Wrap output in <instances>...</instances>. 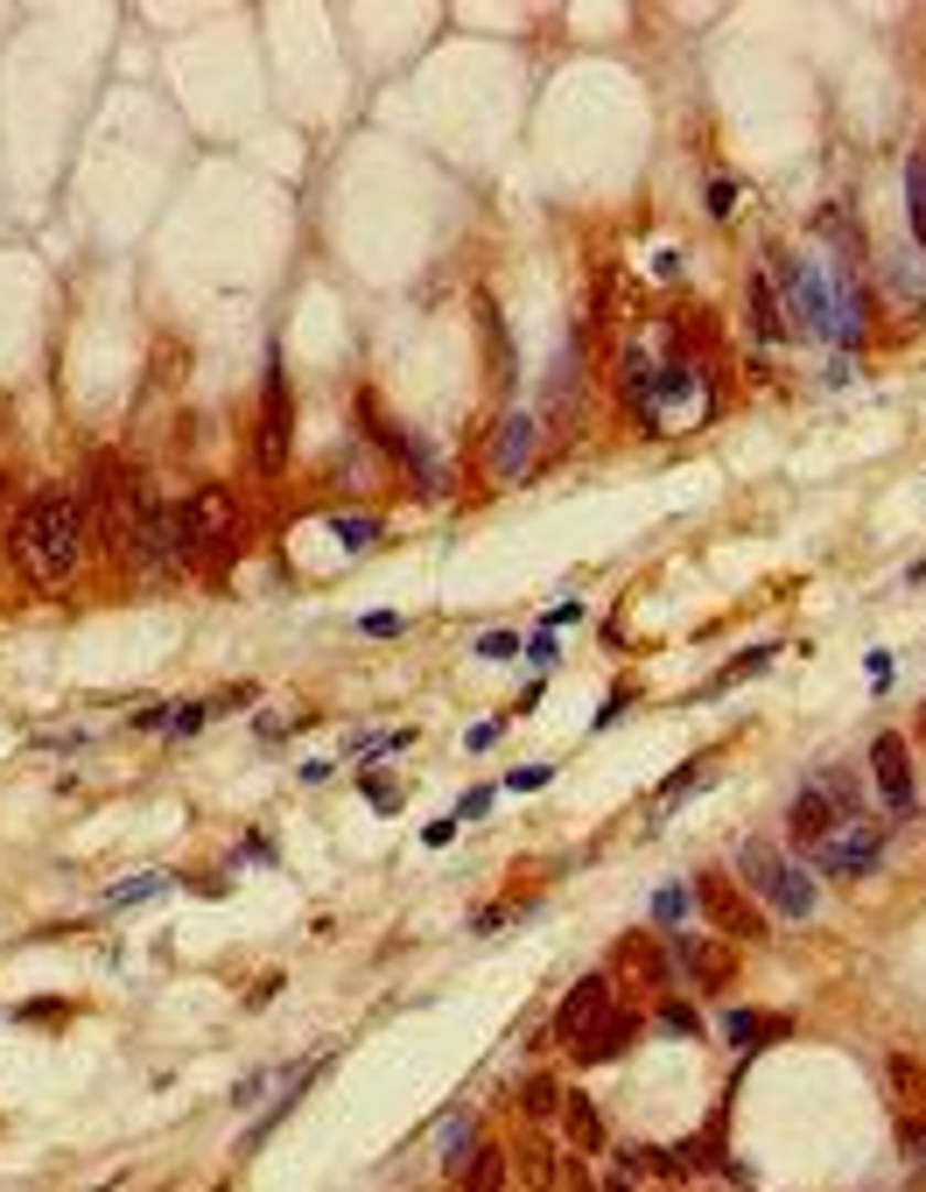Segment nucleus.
Returning a JSON list of instances; mask_svg holds the SVG:
<instances>
[{
    "label": "nucleus",
    "instance_id": "c9c22d12",
    "mask_svg": "<svg viewBox=\"0 0 926 1192\" xmlns=\"http://www.w3.org/2000/svg\"><path fill=\"white\" fill-rule=\"evenodd\" d=\"M562 1192H596V1179L583 1171V1158H569V1164H562Z\"/></svg>",
    "mask_w": 926,
    "mask_h": 1192
},
{
    "label": "nucleus",
    "instance_id": "2eb2a0df",
    "mask_svg": "<svg viewBox=\"0 0 926 1192\" xmlns=\"http://www.w3.org/2000/svg\"><path fill=\"white\" fill-rule=\"evenodd\" d=\"M786 1031V1017H772V1010H730L723 1017V1038L737 1052H751V1045H765V1038H779Z\"/></svg>",
    "mask_w": 926,
    "mask_h": 1192
},
{
    "label": "nucleus",
    "instance_id": "7c9ffc66",
    "mask_svg": "<svg viewBox=\"0 0 926 1192\" xmlns=\"http://www.w3.org/2000/svg\"><path fill=\"white\" fill-rule=\"evenodd\" d=\"M519 652V631H485V639H477V660H513Z\"/></svg>",
    "mask_w": 926,
    "mask_h": 1192
},
{
    "label": "nucleus",
    "instance_id": "f704fd0d",
    "mask_svg": "<svg viewBox=\"0 0 926 1192\" xmlns=\"http://www.w3.org/2000/svg\"><path fill=\"white\" fill-rule=\"evenodd\" d=\"M548 779H554L548 765H519V772H513L506 785H513V793H540V785H548Z\"/></svg>",
    "mask_w": 926,
    "mask_h": 1192
},
{
    "label": "nucleus",
    "instance_id": "c03bdc74",
    "mask_svg": "<svg viewBox=\"0 0 926 1192\" xmlns=\"http://www.w3.org/2000/svg\"><path fill=\"white\" fill-rule=\"evenodd\" d=\"M919 1150H926V1137H919ZM919 1185H926V1158H919Z\"/></svg>",
    "mask_w": 926,
    "mask_h": 1192
},
{
    "label": "nucleus",
    "instance_id": "a878e982",
    "mask_svg": "<svg viewBox=\"0 0 926 1192\" xmlns=\"http://www.w3.org/2000/svg\"><path fill=\"white\" fill-rule=\"evenodd\" d=\"M204 723H211V702H176V708H169V729H162V737H169V744H190Z\"/></svg>",
    "mask_w": 926,
    "mask_h": 1192
},
{
    "label": "nucleus",
    "instance_id": "4c0bfd02",
    "mask_svg": "<svg viewBox=\"0 0 926 1192\" xmlns=\"http://www.w3.org/2000/svg\"><path fill=\"white\" fill-rule=\"evenodd\" d=\"M562 625H583V604H554L548 618H540V631H562Z\"/></svg>",
    "mask_w": 926,
    "mask_h": 1192
},
{
    "label": "nucleus",
    "instance_id": "f03ea898",
    "mask_svg": "<svg viewBox=\"0 0 926 1192\" xmlns=\"http://www.w3.org/2000/svg\"><path fill=\"white\" fill-rule=\"evenodd\" d=\"M85 506H91V533L106 541V554L112 562H127V548H133V527H141V512H148V491H141V477H133L112 449H99L91 456V485H85Z\"/></svg>",
    "mask_w": 926,
    "mask_h": 1192
},
{
    "label": "nucleus",
    "instance_id": "2f4dec72",
    "mask_svg": "<svg viewBox=\"0 0 926 1192\" xmlns=\"http://www.w3.org/2000/svg\"><path fill=\"white\" fill-rule=\"evenodd\" d=\"M492 800H498L492 785H471V793L456 800V821H485V814H492Z\"/></svg>",
    "mask_w": 926,
    "mask_h": 1192
},
{
    "label": "nucleus",
    "instance_id": "39448f33",
    "mask_svg": "<svg viewBox=\"0 0 926 1192\" xmlns=\"http://www.w3.org/2000/svg\"><path fill=\"white\" fill-rule=\"evenodd\" d=\"M779 288H786V330L828 344V274L815 253H779Z\"/></svg>",
    "mask_w": 926,
    "mask_h": 1192
},
{
    "label": "nucleus",
    "instance_id": "37998d69",
    "mask_svg": "<svg viewBox=\"0 0 926 1192\" xmlns=\"http://www.w3.org/2000/svg\"><path fill=\"white\" fill-rule=\"evenodd\" d=\"M913 583H926V554H919V562H913Z\"/></svg>",
    "mask_w": 926,
    "mask_h": 1192
},
{
    "label": "nucleus",
    "instance_id": "7ed1b4c3",
    "mask_svg": "<svg viewBox=\"0 0 926 1192\" xmlns=\"http://www.w3.org/2000/svg\"><path fill=\"white\" fill-rule=\"evenodd\" d=\"M737 877H744L779 919H815V877L800 870V856H779L772 842L751 835L744 849H737Z\"/></svg>",
    "mask_w": 926,
    "mask_h": 1192
},
{
    "label": "nucleus",
    "instance_id": "cd10ccee",
    "mask_svg": "<svg viewBox=\"0 0 926 1192\" xmlns=\"http://www.w3.org/2000/svg\"><path fill=\"white\" fill-rule=\"evenodd\" d=\"M660 1031H667V1038H702V1017H694L688 1004H667V1010H660Z\"/></svg>",
    "mask_w": 926,
    "mask_h": 1192
},
{
    "label": "nucleus",
    "instance_id": "20e7f679",
    "mask_svg": "<svg viewBox=\"0 0 926 1192\" xmlns=\"http://www.w3.org/2000/svg\"><path fill=\"white\" fill-rule=\"evenodd\" d=\"M183 533H190V568H197V562H225V554L239 548V506H232V491L204 485L183 506Z\"/></svg>",
    "mask_w": 926,
    "mask_h": 1192
},
{
    "label": "nucleus",
    "instance_id": "72a5a7b5",
    "mask_svg": "<svg viewBox=\"0 0 926 1192\" xmlns=\"http://www.w3.org/2000/svg\"><path fill=\"white\" fill-rule=\"evenodd\" d=\"M254 702H260V687H254V681H239V687H225V695L211 702V716H225V708H254Z\"/></svg>",
    "mask_w": 926,
    "mask_h": 1192
},
{
    "label": "nucleus",
    "instance_id": "6ab92c4d",
    "mask_svg": "<svg viewBox=\"0 0 926 1192\" xmlns=\"http://www.w3.org/2000/svg\"><path fill=\"white\" fill-rule=\"evenodd\" d=\"M688 912H694V884H660V891H653V919H660V926L674 933V926H688Z\"/></svg>",
    "mask_w": 926,
    "mask_h": 1192
},
{
    "label": "nucleus",
    "instance_id": "49530a36",
    "mask_svg": "<svg viewBox=\"0 0 926 1192\" xmlns=\"http://www.w3.org/2000/svg\"><path fill=\"white\" fill-rule=\"evenodd\" d=\"M919 737H926V708H919Z\"/></svg>",
    "mask_w": 926,
    "mask_h": 1192
},
{
    "label": "nucleus",
    "instance_id": "473e14b6",
    "mask_svg": "<svg viewBox=\"0 0 926 1192\" xmlns=\"http://www.w3.org/2000/svg\"><path fill=\"white\" fill-rule=\"evenodd\" d=\"M709 210H717V218L737 210V176H709Z\"/></svg>",
    "mask_w": 926,
    "mask_h": 1192
},
{
    "label": "nucleus",
    "instance_id": "9d476101",
    "mask_svg": "<svg viewBox=\"0 0 926 1192\" xmlns=\"http://www.w3.org/2000/svg\"><path fill=\"white\" fill-rule=\"evenodd\" d=\"M534 435H540V421H534V408H506V421H498V435H492V477H519L534 464Z\"/></svg>",
    "mask_w": 926,
    "mask_h": 1192
},
{
    "label": "nucleus",
    "instance_id": "f3484780",
    "mask_svg": "<svg viewBox=\"0 0 926 1192\" xmlns=\"http://www.w3.org/2000/svg\"><path fill=\"white\" fill-rule=\"evenodd\" d=\"M456 1179H463V1192H506V1150H492V1144L471 1150V1164Z\"/></svg>",
    "mask_w": 926,
    "mask_h": 1192
},
{
    "label": "nucleus",
    "instance_id": "0eeeda50",
    "mask_svg": "<svg viewBox=\"0 0 926 1192\" xmlns=\"http://www.w3.org/2000/svg\"><path fill=\"white\" fill-rule=\"evenodd\" d=\"M604 1017H611V983H604V975H583V983L562 996V1010H554V1038L575 1052L596 1025H604Z\"/></svg>",
    "mask_w": 926,
    "mask_h": 1192
},
{
    "label": "nucleus",
    "instance_id": "bb28decb",
    "mask_svg": "<svg viewBox=\"0 0 926 1192\" xmlns=\"http://www.w3.org/2000/svg\"><path fill=\"white\" fill-rule=\"evenodd\" d=\"M274 1081H281V1073H246V1081L232 1087V1108H260L267 1094H274Z\"/></svg>",
    "mask_w": 926,
    "mask_h": 1192
},
{
    "label": "nucleus",
    "instance_id": "ea45409f",
    "mask_svg": "<svg viewBox=\"0 0 926 1192\" xmlns=\"http://www.w3.org/2000/svg\"><path fill=\"white\" fill-rule=\"evenodd\" d=\"M527 660H534V667H548V660H554V631H540V625H534V639H527Z\"/></svg>",
    "mask_w": 926,
    "mask_h": 1192
},
{
    "label": "nucleus",
    "instance_id": "393cba45",
    "mask_svg": "<svg viewBox=\"0 0 926 1192\" xmlns=\"http://www.w3.org/2000/svg\"><path fill=\"white\" fill-rule=\"evenodd\" d=\"M519 1108H527V1115H554V1108H562V1087H554L548 1073H527V1081H519Z\"/></svg>",
    "mask_w": 926,
    "mask_h": 1192
},
{
    "label": "nucleus",
    "instance_id": "79ce46f5",
    "mask_svg": "<svg viewBox=\"0 0 926 1192\" xmlns=\"http://www.w3.org/2000/svg\"><path fill=\"white\" fill-rule=\"evenodd\" d=\"M169 708H176V702H154V708H141V716H133V729H169Z\"/></svg>",
    "mask_w": 926,
    "mask_h": 1192
},
{
    "label": "nucleus",
    "instance_id": "58836bf2",
    "mask_svg": "<svg viewBox=\"0 0 926 1192\" xmlns=\"http://www.w3.org/2000/svg\"><path fill=\"white\" fill-rule=\"evenodd\" d=\"M421 842H429V849H450V842H456V814H450V821H429Z\"/></svg>",
    "mask_w": 926,
    "mask_h": 1192
},
{
    "label": "nucleus",
    "instance_id": "f257e3e1",
    "mask_svg": "<svg viewBox=\"0 0 926 1192\" xmlns=\"http://www.w3.org/2000/svg\"><path fill=\"white\" fill-rule=\"evenodd\" d=\"M85 548H91V506L71 485H43L22 506V519H14V562L43 589H64L85 568Z\"/></svg>",
    "mask_w": 926,
    "mask_h": 1192
},
{
    "label": "nucleus",
    "instance_id": "9b49d317",
    "mask_svg": "<svg viewBox=\"0 0 926 1192\" xmlns=\"http://www.w3.org/2000/svg\"><path fill=\"white\" fill-rule=\"evenodd\" d=\"M694 898L709 906V919L730 933V940H765V912H751L737 891H730V877H702L694 884Z\"/></svg>",
    "mask_w": 926,
    "mask_h": 1192
},
{
    "label": "nucleus",
    "instance_id": "ddd939ff",
    "mask_svg": "<svg viewBox=\"0 0 926 1192\" xmlns=\"http://www.w3.org/2000/svg\"><path fill=\"white\" fill-rule=\"evenodd\" d=\"M632 1038H639V1017H632V1010H611L604 1025H596L583 1045H575V1060H583V1066H604V1060H617V1052L632 1045Z\"/></svg>",
    "mask_w": 926,
    "mask_h": 1192
},
{
    "label": "nucleus",
    "instance_id": "1a4fd4ad",
    "mask_svg": "<svg viewBox=\"0 0 926 1192\" xmlns=\"http://www.w3.org/2000/svg\"><path fill=\"white\" fill-rule=\"evenodd\" d=\"M871 779L892 814H913V751H905V737H877L871 744Z\"/></svg>",
    "mask_w": 926,
    "mask_h": 1192
},
{
    "label": "nucleus",
    "instance_id": "4468645a",
    "mask_svg": "<svg viewBox=\"0 0 926 1192\" xmlns=\"http://www.w3.org/2000/svg\"><path fill=\"white\" fill-rule=\"evenodd\" d=\"M562 1129H569V1144H575V1158H596V1150H604V1123H596V1102H590L583 1087L562 1094Z\"/></svg>",
    "mask_w": 926,
    "mask_h": 1192
},
{
    "label": "nucleus",
    "instance_id": "a211bd4d",
    "mask_svg": "<svg viewBox=\"0 0 926 1192\" xmlns=\"http://www.w3.org/2000/svg\"><path fill=\"white\" fill-rule=\"evenodd\" d=\"M471 1129H477V1123H471V1108L442 1123V1171H450V1179H456L463 1164H471V1150H477V1144H471Z\"/></svg>",
    "mask_w": 926,
    "mask_h": 1192
},
{
    "label": "nucleus",
    "instance_id": "c85d7f7f",
    "mask_svg": "<svg viewBox=\"0 0 926 1192\" xmlns=\"http://www.w3.org/2000/svg\"><path fill=\"white\" fill-rule=\"evenodd\" d=\"M352 631H365V639H400L408 625H400V610H365V618H358Z\"/></svg>",
    "mask_w": 926,
    "mask_h": 1192
},
{
    "label": "nucleus",
    "instance_id": "6e6552de",
    "mask_svg": "<svg viewBox=\"0 0 926 1192\" xmlns=\"http://www.w3.org/2000/svg\"><path fill=\"white\" fill-rule=\"evenodd\" d=\"M260 470L281 477L288 470V379H281V358L267 365V408H260Z\"/></svg>",
    "mask_w": 926,
    "mask_h": 1192
},
{
    "label": "nucleus",
    "instance_id": "412c9836",
    "mask_svg": "<svg viewBox=\"0 0 926 1192\" xmlns=\"http://www.w3.org/2000/svg\"><path fill=\"white\" fill-rule=\"evenodd\" d=\"M519 1171H527V1192H554V1179H562V1171H554V1150L540 1137L519 1144Z\"/></svg>",
    "mask_w": 926,
    "mask_h": 1192
},
{
    "label": "nucleus",
    "instance_id": "c756f323",
    "mask_svg": "<svg viewBox=\"0 0 926 1192\" xmlns=\"http://www.w3.org/2000/svg\"><path fill=\"white\" fill-rule=\"evenodd\" d=\"M596 1192H639V1158H617L611 1171H604V1185Z\"/></svg>",
    "mask_w": 926,
    "mask_h": 1192
},
{
    "label": "nucleus",
    "instance_id": "e433bc0d",
    "mask_svg": "<svg viewBox=\"0 0 926 1192\" xmlns=\"http://www.w3.org/2000/svg\"><path fill=\"white\" fill-rule=\"evenodd\" d=\"M498 744V716L492 723H471V737H463V751H492Z\"/></svg>",
    "mask_w": 926,
    "mask_h": 1192
},
{
    "label": "nucleus",
    "instance_id": "dca6fc26",
    "mask_svg": "<svg viewBox=\"0 0 926 1192\" xmlns=\"http://www.w3.org/2000/svg\"><path fill=\"white\" fill-rule=\"evenodd\" d=\"M751 323H758V344H786V337H794V330L779 323V288H772L765 274L751 281Z\"/></svg>",
    "mask_w": 926,
    "mask_h": 1192
},
{
    "label": "nucleus",
    "instance_id": "5701e85b",
    "mask_svg": "<svg viewBox=\"0 0 926 1192\" xmlns=\"http://www.w3.org/2000/svg\"><path fill=\"white\" fill-rule=\"evenodd\" d=\"M674 961H681V968H694V983H709V989H717L723 975H730V968H723V954H717V947H702V940H681V947H674Z\"/></svg>",
    "mask_w": 926,
    "mask_h": 1192
},
{
    "label": "nucleus",
    "instance_id": "f8f14e48",
    "mask_svg": "<svg viewBox=\"0 0 926 1192\" xmlns=\"http://www.w3.org/2000/svg\"><path fill=\"white\" fill-rule=\"evenodd\" d=\"M836 821H842V814H836V800L815 793V785H807V793H800L794 806H786V835H794V849H815V842H821L828 828H836Z\"/></svg>",
    "mask_w": 926,
    "mask_h": 1192
},
{
    "label": "nucleus",
    "instance_id": "b1692460",
    "mask_svg": "<svg viewBox=\"0 0 926 1192\" xmlns=\"http://www.w3.org/2000/svg\"><path fill=\"white\" fill-rule=\"evenodd\" d=\"M331 533H337V548H352V554H358V548H373V541H379V519H373V512H337V519H331Z\"/></svg>",
    "mask_w": 926,
    "mask_h": 1192
},
{
    "label": "nucleus",
    "instance_id": "aec40b11",
    "mask_svg": "<svg viewBox=\"0 0 926 1192\" xmlns=\"http://www.w3.org/2000/svg\"><path fill=\"white\" fill-rule=\"evenodd\" d=\"M154 891H169V877H162V870H141V877H120V884H112V891H106V912H127V906H148V898H154Z\"/></svg>",
    "mask_w": 926,
    "mask_h": 1192
},
{
    "label": "nucleus",
    "instance_id": "4be33fe9",
    "mask_svg": "<svg viewBox=\"0 0 926 1192\" xmlns=\"http://www.w3.org/2000/svg\"><path fill=\"white\" fill-rule=\"evenodd\" d=\"M905 218H913V239H919V253H926V155L905 162Z\"/></svg>",
    "mask_w": 926,
    "mask_h": 1192
},
{
    "label": "nucleus",
    "instance_id": "423d86ee",
    "mask_svg": "<svg viewBox=\"0 0 926 1192\" xmlns=\"http://www.w3.org/2000/svg\"><path fill=\"white\" fill-rule=\"evenodd\" d=\"M807 863H815L821 877H871L877 870V828H863V821H836L815 849H807Z\"/></svg>",
    "mask_w": 926,
    "mask_h": 1192
},
{
    "label": "nucleus",
    "instance_id": "a18cd8bd",
    "mask_svg": "<svg viewBox=\"0 0 926 1192\" xmlns=\"http://www.w3.org/2000/svg\"><path fill=\"white\" fill-rule=\"evenodd\" d=\"M0 506H8V477H0Z\"/></svg>",
    "mask_w": 926,
    "mask_h": 1192
},
{
    "label": "nucleus",
    "instance_id": "a19ab883",
    "mask_svg": "<svg viewBox=\"0 0 926 1192\" xmlns=\"http://www.w3.org/2000/svg\"><path fill=\"white\" fill-rule=\"evenodd\" d=\"M694 779H702V765H681V772H674V779H667V793H660V800L674 806V800H681V793H688V785H694Z\"/></svg>",
    "mask_w": 926,
    "mask_h": 1192
}]
</instances>
